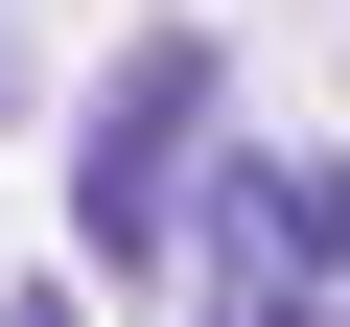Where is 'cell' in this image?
I'll list each match as a JSON object with an SVG mask.
<instances>
[{
  "label": "cell",
  "instance_id": "obj_3",
  "mask_svg": "<svg viewBox=\"0 0 350 327\" xmlns=\"http://www.w3.org/2000/svg\"><path fill=\"white\" fill-rule=\"evenodd\" d=\"M24 327H70V304H24Z\"/></svg>",
  "mask_w": 350,
  "mask_h": 327
},
{
  "label": "cell",
  "instance_id": "obj_2",
  "mask_svg": "<svg viewBox=\"0 0 350 327\" xmlns=\"http://www.w3.org/2000/svg\"><path fill=\"white\" fill-rule=\"evenodd\" d=\"M350 257V164H234L211 187V327H327Z\"/></svg>",
  "mask_w": 350,
  "mask_h": 327
},
{
  "label": "cell",
  "instance_id": "obj_1",
  "mask_svg": "<svg viewBox=\"0 0 350 327\" xmlns=\"http://www.w3.org/2000/svg\"><path fill=\"white\" fill-rule=\"evenodd\" d=\"M211 94H234V70H211L187 24H140V47H117V94H94V164H70V234H94L117 280H163V234H187V164H211Z\"/></svg>",
  "mask_w": 350,
  "mask_h": 327
}]
</instances>
